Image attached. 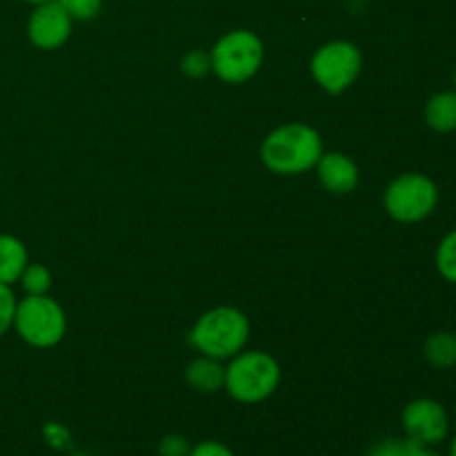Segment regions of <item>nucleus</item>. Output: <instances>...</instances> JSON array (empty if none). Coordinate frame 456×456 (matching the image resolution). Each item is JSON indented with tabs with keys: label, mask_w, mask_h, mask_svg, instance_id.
Returning <instances> with one entry per match:
<instances>
[{
	"label": "nucleus",
	"mask_w": 456,
	"mask_h": 456,
	"mask_svg": "<svg viewBox=\"0 0 456 456\" xmlns=\"http://www.w3.org/2000/svg\"><path fill=\"white\" fill-rule=\"evenodd\" d=\"M209 69H212V61H209V56L205 52H191L183 58V71L187 76H191V78H200Z\"/></svg>",
	"instance_id": "obj_19"
},
{
	"label": "nucleus",
	"mask_w": 456,
	"mask_h": 456,
	"mask_svg": "<svg viewBox=\"0 0 456 456\" xmlns=\"http://www.w3.org/2000/svg\"><path fill=\"white\" fill-rule=\"evenodd\" d=\"M191 444L183 435H167L160 439L159 456H190Z\"/></svg>",
	"instance_id": "obj_20"
},
{
	"label": "nucleus",
	"mask_w": 456,
	"mask_h": 456,
	"mask_svg": "<svg viewBox=\"0 0 456 456\" xmlns=\"http://www.w3.org/2000/svg\"><path fill=\"white\" fill-rule=\"evenodd\" d=\"M249 338V321L236 307H214L205 312L194 325L190 341L203 356L212 359H232L243 352Z\"/></svg>",
	"instance_id": "obj_2"
},
{
	"label": "nucleus",
	"mask_w": 456,
	"mask_h": 456,
	"mask_svg": "<svg viewBox=\"0 0 456 456\" xmlns=\"http://www.w3.org/2000/svg\"><path fill=\"white\" fill-rule=\"evenodd\" d=\"M27 263L29 258H27L22 240L12 234H0V283L13 285L16 281H20Z\"/></svg>",
	"instance_id": "obj_13"
},
{
	"label": "nucleus",
	"mask_w": 456,
	"mask_h": 456,
	"mask_svg": "<svg viewBox=\"0 0 456 456\" xmlns=\"http://www.w3.org/2000/svg\"><path fill=\"white\" fill-rule=\"evenodd\" d=\"M209 61L214 74L221 80L232 85L245 83L263 65V43L254 31H230L214 45Z\"/></svg>",
	"instance_id": "obj_6"
},
{
	"label": "nucleus",
	"mask_w": 456,
	"mask_h": 456,
	"mask_svg": "<svg viewBox=\"0 0 456 456\" xmlns=\"http://www.w3.org/2000/svg\"><path fill=\"white\" fill-rule=\"evenodd\" d=\"M452 83H454V89H456V69L452 71Z\"/></svg>",
	"instance_id": "obj_27"
},
{
	"label": "nucleus",
	"mask_w": 456,
	"mask_h": 456,
	"mask_svg": "<svg viewBox=\"0 0 456 456\" xmlns=\"http://www.w3.org/2000/svg\"><path fill=\"white\" fill-rule=\"evenodd\" d=\"M316 169H319V178L325 190L334 194H350L359 185V169L354 160L347 159L346 154H338V151L323 154L316 163Z\"/></svg>",
	"instance_id": "obj_10"
},
{
	"label": "nucleus",
	"mask_w": 456,
	"mask_h": 456,
	"mask_svg": "<svg viewBox=\"0 0 456 456\" xmlns=\"http://www.w3.org/2000/svg\"><path fill=\"white\" fill-rule=\"evenodd\" d=\"M383 205L387 214L399 223L426 221L439 205V187L426 174H401L387 185Z\"/></svg>",
	"instance_id": "obj_5"
},
{
	"label": "nucleus",
	"mask_w": 456,
	"mask_h": 456,
	"mask_svg": "<svg viewBox=\"0 0 456 456\" xmlns=\"http://www.w3.org/2000/svg\"><path fill=\"white\" fill-rule=\"evenodd\" d=\"M27 34H29V40L36 47L52 52V49L62 47L69 38L71 16L58 0L36 4L29 22H27Z\"/></svg>",
	"instance_id": "obj_9"
},
{
	"label": "nucleus",
	"mask_w": 456,
	"mask_h": 456,
	"mask_svg": "<svg viewBox=\"0 0 456 456\" xmlns=\"http://www.w3.org/2000/svg\"><path fill=\"white\" fill-rule=\"evenodd\" d=\"M408 436L405 439H383L370 448L368 456H405L408 454Z\"/></svg>",
	"instance_id": "obj_21"
},
{
	"label": "nucleus",
	"mask_w": 456,
	"mask_h": 456,
	"mask_svg": "<svg viewBox=\"0 0 456 456\" xmlns=\"http://www.w3.org/2000/svg\"><path fill=\"white\" fill-rule=\"evenodd\" d=\"M13 328L29 346L52 347L65 337L67 316L47 294H27L22 301L16 303Z\"/></svg>",
	"instance_id": "obj_4"
},
{
	"label": "nucleus",
	"mask_w": 456,
	"mask_h": 456,
	"mask_svg": "<svg viewBox=\"0 0 456 456\" xmlns=\"http://www.w3.org/2000/svg\"><path fill=\"white\" fill-rule=\"evenodd\" d=\"M69 13L71 20H89L96 16L102 7V0H58Z\"/></svg>",
	"instance_id": "obj_17"
},
{
	"label": "nucleus",
	"mask_w": 456,
	"mask_h": 456,
	"mask_svg": "<svg viewBox=\"0 0 456 456\" xmlns=\"http://www.w3.org/2000/svg\"><path fill=\"white\" fill-rule=\"evenodd\" d=\"M45 439H47V444L52 445V448L61 450L65 448L67 441H69V432L62 426H58V423H49V426L45 428Z\"/></svg>",
	"instance_id": "obj_23"
},
{
	"label": "nucleus",
	"mask_w": 456,
	"mask_h": 456,
	"mask_svg": "<svg viewBox=\"0 0 456 456\" xmlns=\"http://www.w3.org/2000/svg\"><path fill=\"white\" fill-rule=\"evenodd\" d=\"M16 297L12 292V285L0 283V337L7 334L13 325V314H16Z\"/></svg>",
	"instance_id": "obj_18"
},
{
	"label": "nucleus",
	"mask_w": 456,
	"mask_h": 456,
	"mask_svg": "<svg viewBox=\"0 0 456 456\" xmlns=\"http://www.w3.org/2000/svg\"><path fill=\"white\" fill-rule=\"evenodd\" d=\"M190 456H234V452L221 441H200L191 445Z\"/></svg>",
	"instance_id": "obj_22"
},
{
	"label": "nucleus",
	"mask_w": 456,
	"mask_h": 456,
	"mask_svg": "<svg viewBox=\"0 0 456 456\" xmlns=\"http://www.w3.org/2000/svg\"><path fill=\"white\" fill-rule=\"evenodd\" d=\"M435 263L439 274L444 276L448 283L456 285V227L441 239L435 254Z\"/></svg>",
	"instance_id": "obj_15"
},
{
	"label": "nucleus",
	"mask_w": 456,
	"mask_h": 456,
	"mask_svg": "<svg viewBox=\"0 0 456 456\" xmlns=\"http://www.w3.org/2000/svg\"><path fill=\"white\" fill-rule=\"evenodd\" d=\"M185 381L191 390L203 392V395H212L218 392L225 383V368L218 363V359L212 356H200V359L191 361L185 370Z\"/></svg>",
	"instance_id": "obj_11"
},
{
	"label": "nucleus",
	"mask_w": 456,
	"mask_h": 456,
	"mask_svg": "<svg viewBox=\"0 0 456 456\" xmlns=\"http://www.w3.org/2000/svg\"><path fill=\"white\" fill-rule=\"evenodd\" d=\"M426 125L436 134H452L456 132V89H445V92L435 94L426 102Z\"/></svg>",
	"instance_id": "obj_12"
},
{
	"label": "nucleus",
	"mask_w": 456,
	"mask_h": 456,
	"mask_svg": "<svg viewBox=\"0 0 456 456\" xmlns=\"http://www.w3.org/2000/svg\"><path fill=\"white\" fill-rule=\"evenodd\" d=\"M405 456H441V454L436 452V450H432L430 445H421V444H417V441H410L408 454Z\"/></svg>",
	"instance_id": "obj_24"
},
{
	"label": "nucleus",
	"mask_w": 456,
	"mask_h": 456,
	"mask_svg": "<svg viewBox=\"0 0 456 456\" xmlns=\"http://www.w3.org/2000/svg\"><path fill=\"white\" fill-rule=\"evenodd\" d=\"M321 156H323V141L319 132L305 123H292L274 129L261 147L263 163L272 172L285 176L316 167Z\"/></svg>",
	"instance_id": "obj_1"
},
{
	"label": "nucleus",
	"mask_w": 456,
	"mask_h": 456,
	"mask_svg": "<svg viewBox=\"0 0 456 456\" xmlns=\"http://www.w3.org/2000/svg\"><path fill=\"white\" fill-rule=\"evenodd\" d=\"M25 3H31V4H43V3H52V0H25Z\"/></svg>",
	"instance_id": "obj_26"
},
{
	"label": "nucleus",
	"mask_w": 456,
	"mask_h": 456,
	"mask_svg": "<svg viewBox=\"0 0 456 456\" xmlns=\"http://www.w3.org/2000/svg\"><path fill=\"white\" fill-rule=\"evenodd\" d=\"M423 354L430 361V365L439 370H450L456 365V334L452 332H435L428 337L423 346Z\"/></svg>",
	"instance_id": "obj_14"
},
{
	"label": "nucleus",
	"mask_w": 456,
	"mask_h": 456,
	"mask_svg": "<svg viewBox=\"0 0 456 456\" xmlns=\"http://www.w3.org/2000/svg\"><path fill=\"white\" fill-rule=\"evenodd\" d=\"M401 423L410 441H417L421 445L444 444L450 435V414L439 401L435 399H414L405 405L401 414Z\"/></svg>",
	"instance_id": "obj_8"
},
{
	"label": "nucleus",
	"mask_w": 456,
	"mask_h": 456,
	"mask_svg": "<svg viewBox=\"0 0 456 456\" xmlns=\"http://www.w3.org/2000/svg\"><path fill=\"white\" fill-rule=\"evenodd\" d=\"M281 383V365L267 352H239L225 368L223 387L234 401L245 405L270 399Z\"/></svg>",
	"instance_id": "obj_3"
},
{
	"label": "nucleus",
	"mask_w": 456,
	"mask_h": 456,
	"mask_svg": "<svg viewBox=\"0 0 456 456\" xmlns=\"http://www.w3.org/2000/svg\"><path fill=\"white\" fill-rule=\"evenodd\" d=\"M20 283L27 294H47L52 288V272L40 263H27Z\"/></svg>",
	"instance_id": "obj_16"
},
{
	"label": "nucleus",
	"mask_w": 456,
	"mask_h": 456,
	"mask_svg": "<svg viewBox=\"0 0 456 456\" xmlns=\"http://www.w3.org/2000/svg\"><path fill=\"white\" fill-rule=\"evenodd\" d=\"M450 456H456V435L452 436V441H450Z\"/></svg>",
	"instance_id": "obj_25"
},
{
	"label": "nucleus",
	"mask_w": 456,
	"mask_h": 456,
	"mask_svg": "<svg viewBox=\"0 0 456 456\" xmlns=\"http://www.w3.org/2000/svg\"><path fill=\"white\" fill-rule=\"evenodd\" d=\"M361 65H363V58L354 45L347 40H334L314 53L312 76L325 92L341 94L361 74Z\"/></svg>",
	"instance_id": "obj_7"
}]
</instances>
